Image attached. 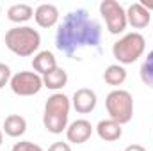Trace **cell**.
<instances>
[{
	"label": "cell",
	"instance_id": "6da1fadb",
	"mask_svg": "<svg viewBox=\"0 0 153 151\" xmlns=\"http://www.w3.org/2000/svg\"><path fill=\"white\" fill-rule=\"evenodd\" d=\"M102 41V29L85 9L68 13L55 34V46L68 57H73L82 48H96Z\"/></svg>",
	"mask_w": 153,
	"mask_h": 151
},
{
	"label": "cell",
	"instance_id": "7a4b0ae2",
	"mask_svg": "<svg viewBox=\"0 0 153 151\" xmlns=\"http://www.w3.org/2000/svg\"><path fill=\"white\" fill-rule=\"evenodd\" d=\"M71 101L66 94L62 93H53L46 103H45V112H43V124L50 133H62L68 128V117H70Z\"/></svg>",
	"mask_w": 153,
	"mask_h": 151
},
{
	"label": "cell",
	"instance_id": "3957f363",
	"mask_svg": "<svg viewBox=\"0 0 153 151\" xmlns=\"http://www.w3.org/2000/svg\"><path fill=\"white\" fill-rule=\"evenodd\" d=\"M5 46L18 57H29L36 53L41 44V36L36 29L29 25H18L5 32Z\"/></svg>",
	"mask_w": 153,
	"mask_h": 151
},
{
	"label": "cell",
	"instance_id": "277c9868",
	"mask_svg": "<svg viewBox=\"0 0 153 151\" xmlns=\"http://www.w3.org/2000/svg\"><path fill=\"white\" fill-rule=\"evenodd\" d=\"M105 107L109 112V119L119 123L121 126L132 121L134 115V98L125 89H114L105 98Z\"/></svg>",
	"mask_w": 153,
	"mask_h": 151
},
{
	"label": "cell",
	"instance_id": "5b68a950",
	"mask_svg": "<svg viewBox=\"0 0 153 151\" xmlns=\"http://www.w3.org/2000/svg\"><path fill=\"white\" fill-rule=\"evenodd\" d=\"M144 48H146L144 36L139 32H130L112 44V55L121 66L123 64H134L144 53Z\"/></svg>",
	"mask_w": 153,
	"mask_h": 151
},
{
	"label": "cell",
	"instance_id": "8992f818",
	"mask_svg": "<svg viewBox=\"0 0 153 151\" xmlns=\"http://www.w3.org/2000/svg\"><path fill=\"white\" fill-rule=\"evenodd\" d=\"M100 14L103 16L107 30L111 34H121L126 29V25H128V21H126V11L116 0H103L100 4Z\"/></svg>",
	"mask_w": 153,
	"mask_h": 151
},
{
	"label": "cell",
	"instance_id": "52a82bcc",
	"mask_svg": "<svg viewBox=\"0 0 153 151\" xmlns=\"http://www.w3.org/2000/svg\"><path fill=\"white\" fill-rule=\"evenodd\" d=\"M9 85L16 96H34L43 89V76L36 71H18L11 76Z\"/></svg>",
	"mask_w": 153,
	"mask_h": 151
},
{
	"label": "cell",
	"instance_id": "ba28073f",
	"mask_svg": "<svg viewBox=\"0 0 153 151\" xmlns=\"http://www.w3.org/2000/svg\"><path fill=\"white\" fill-rule=\"evenodd\" d=\"M96 103H98V98H96V93L93 89H87V87H82V89H76L73 98H71V107L75 109L78 114H89L96 109Z\"/></svg>",
	"mask_w": 153,
	"mask_h": 151
},
{
	"label": "cell",
	"instance_id": "9c48e42d",
	"mask_svg": "<svg viewBox=\"0 0 153 151\" xmlns=\"http://www.w3.org/2000/svg\"><path fill=\"white\" fill-rule=\"evenodd\" d=\"M93 135V124L87 119H76L66 128V137L73 144H84Z\"/></svg>",
	"mask_w": 153,
	"mask_h": 151
},
{
	"label": "cell",
	"instance_id": "30bf717a",
	"mask_svg": "<svg viewBox=\"0 0 153 151\" xmlns=\"http://www.w3.org/2000/svg\"><path fill=\"white\" fill-rule=\"evenodd\" d=\"M34 20L39 27L50 29L59 21V9L53 4H41L34 11Z\"/></svg>",
	"mask_w": 153,
	"mask_h": 151
},
{
	"label": "cell",
	"instance_id": "8fae6325",
	"mask_svg": "<svg viewBox=\"0 0 153 151\" xmlns=\"http://www.w3.org/2000/svg\"><path fill=\"white\" fill-rule=\"evenodd\" d=\"M126 21L134 29H144V27L150 25L152 14H150L148 9H144L141 5V2H137V4L128 5V9H126Z\"/></svg>",
	"mask_w": 153,
	"mask_h": 151
},
{
	"label": "cell",
	"instance_id": "7c38bea8",
	"mask_svg": "<svg viewBox=\"0 0 153 151\" xmlns=\"http://www.w3.org/2000/svg\"><path fill=\"white\" fill-rule=\"evenodd\" d=\"M96 133L102 141L105 142H114L117 139H121L123 135V128L119 123H116L112 119H102L98 124H96Z\"/></svg>",
	"mask_w": 153,
	"mask_h": 151
},
{
	"label": "cell",
	"instance_id": "4fadbf2b",
	"mask_svg": "<svg viewBox=\"0 0 153 151\" xmlns=\"http://www.w3.org/2000/svg\"><path fill=\"white\" fill-rule=\"evenodd\" d=\"M32 68H34V71H36L38 75L45 76L46 73H50L52 70L57 68L55 55H53L52 52H48V50L39 52V53L34 55V59H32Z\"/></svg>",
	"mask_w": 153,
	"mask_h": 151
},
{
	"label": "cell",
	"instance_id": "5bb4252c",
	"mask_svg": "<svg viewBox=\"0 0 153 151\" xmlns=\"http://www.w3.org/2000/svg\"><path fill=\"white\" fill-rule=\"evenodd\" d=\"M4 132H5V135H9V137H22L25 132H27V121H25V117L23 115H20V114H11V115H7L5 119H4Z\"/></svg>",
	"mask_w": 153,
	"mask_h": 151
},
{
	"label": "cell",
	"instance_id": "9a60e30c",
	"mask_svg": "<svg viewBox=\"0 0 153 151\" xmlns=\"http://www.w3.org/2000/svg\"><path fill=\"white\" fill-rule=\"evenodd\" d=\"M66 84H68V73L62 68H59V66L43 76V87H48L52 91H59Z\"/></svg>",
	"mask_w": 153,
	"mask_h": 151
},
{
	"label": "cell",
	"instance_id": "2e32d148",
	"mask_svg": "<svg viewBox=\"0 0 153 151\" xmlns=\"http://www.w3.org/2000/svg\"><path fill=\"white\" fill-rule=\"evenodd\" d=\"M34 16V9L29 4H14L7 9V18L13 23H25Z\"/></svg>",
	"mask_w": 153,
	"mask_h": 151
},
{
	"label": "cell",
	"instance_id": "e0dca14e",
	"mask_svg": "<svg viewBox=\"0 0 153 151\" xmlns=\"http://www.w3.org/2000/svg\"><path fill=\"white\" fill-rule=\"evenodd\" d=\"M103 80L109 85H121L126 80V70L121 64H111L103 71Z\"/></svg>",
	"mask_w": 153,
	"mask_h": 151
},
{
	"label": "cell",
	"instance_id": "ac0fdd59",
	"mask_svg": "<svg viewBox=\"0 0 153 151\" xmlns=\"http://www.w3.org/2000/svg\"><path fill=\"white\" fill-rule=\"evenodd\" d=\"M139 73H141V80H143V84L153 89V50L148 53V57L144 59V62H143Z\"/></svg>",
	"mask_w": 153,
	"mask_h": 151
},
{
	"label": "cell",
	"instance_id": "d6986e66",
	"mask_svg": "<svg viewBox=\"0 0 153 151\" xmlns=\"http://www.w3.org/2000/svg\"><path fill=\"white\" fill-rule=\"evenodd\" d=\"M11 151H43V150H41V146L30 142V141H20V142H16L13 146Z\"/></svg>",
	"mask_w": 153,
	"mask_h": 151
},
{
	"label": "cell",
	"instance_id": "ffe728a7",
	"mask_svg": "<svg viewBox=\"0 0 153 151\" xmlns=\"http://www.w3.org/2000/svg\"><path fill=\"white\" fill-rule=\"evenodd\" d=\"M11 76H13L11 75V68H9L7 64L0 62V89L11 82Z\"/></svg>",
	"mask_w": 153,
	"mask_h": 151
},
{
	"label": "cell",
	"instance_id": "44dd1931",
	"mask_svg": "<svg viewBox=\"0 0 153 151\" xmlns=\"http://www.w3.org/2000/svg\"><path fill=\"white\" fill-rule=\"evenodd\" d=\"M48 151H71V148H70L68 142H53L48 148Z\"/></svg>",
	"mask_w": 153,
	"mask_h": 151
},
{
	"label": "cell",
	"instance_id": "7402d4cb",
	"mask_svg": "<svg viewBox=\"0 0 153 151\" xmlns=\"http://www.w3.org/2000/svg\"><path fill=\"white\" fill-rule=\"evenodd\" d=\"M125 151H146L141 144H130V146H126L125 148Z\"/></svg>",
	"mask_w": 153,
	"mask_h": 151
},
{
	"label": "cell",
	"instance_id": "603a6c76",
	"mask_svg": "<svg viewBox=\"0 0 153 151\" xmlns=\"http://www.w3.org/2000/svg\"><path fill=\"white\" fill-rule=\"evenodd\" d=\"M141 5H143L144 9H148V11H152V9H153V4H150V2H146V0H143V2H141Z\"/></svg>",
	"mask_w": 153,
	"mask_h": 151
},
{
	"label": "cell",
	"instance_id": "cb8c5ba5",
	"mask_svg": "<svg viewBox=\"0 0 153 151\" xmlns=\"http://www.w3.org/2000/svg\"><path fill=\"white\" fill-rule=\"evenodd\" d=\"M2 142H4V132L0 130V146H2Z\"/></svg>",
	"mask_w": 153,
	"mask_h": 151
},
{
	"label": "cell",
	"instance_id": "d4e9b609",
	"mask_svg": "<svg viewBox=\"0 0 153 151\" xmlns=\"http://www.w3.org/2000/svg\"><path fill=\"white\" fill-rule=\"evenodd\" d=\"M0 13H2V9H0Z\"/></svg>",
	"mask_w": 153,
	"mask_h": 151
}]
</instances>
